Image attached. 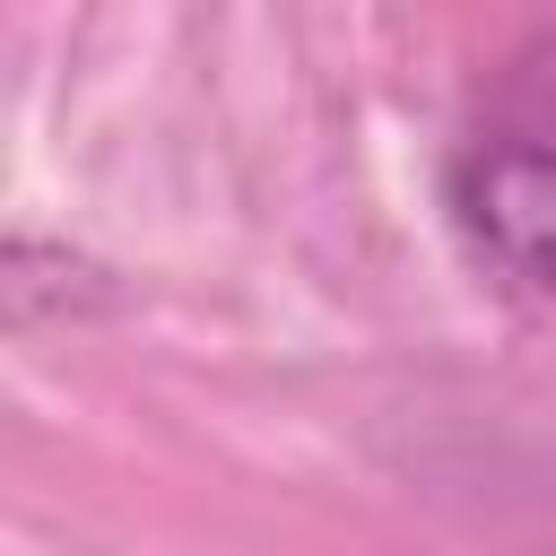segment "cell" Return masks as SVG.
<instances>
[{
    "instance_id": "obj_1",
    "label": "cell",
    "mask_w": 556,
    "mask_h": 556,
    "mask_svg": "<svg viewBox=\"0 0 556 556\" xmlns=\"http://www.w3.org/2000/svg\"><path fill=\"white\" fill-rule=\"evenodd\" d=\"M452 217L495 269H513L521 287L556 304V148L547 139L469 148L452 165Z\"/></svg>"
}]
</instances>
